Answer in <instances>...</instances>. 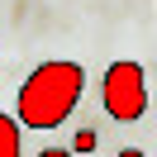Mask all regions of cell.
<instances>
[{
	"label": "cell",
	"mask_w": 157,
	"mask_h": 157,
	"mask_svg": "<svg viewBox=\"0 0 157 157\" xmlns=\"http://www.w3.org/2000/svg\"><path fill=\"white\" fill-rule=\"evenodd\" d=\"M81 90H86V71L81 62H43L29 71V81L19 86V105L14 119L29 128H57L71 109L81 105Z\"/></svg>",
	"instance_id": "cell-1"
},
{
	"label": "cell",
	"mask_w": 157,
	"mask_h": 157,
	"mask_svg": "<svg viewBox=\"0 0 157 157\" xmlns=\"http://www.w3.org/2000/svg\"><path fill=\"white\" fill-rule=\"evenodd\" d=\"M105 109L109 119H119V124H133V119L147 114V71L138 67V62H109L105 71Z\"/></svg>",
	"instance_id": "cell-2"
},
{
	"label": "cell",
	"mask_w": 157,
	"mask_h": 157,
	"mask_svg": "<svg viewBox=\"0 0 157 157\" xmlns=\"http://www.w3.org/2000/svg\"><path fill=\"white\" fill-rule=\"evenodd\" d=\"M0 157H24L19 119H10V114H0Z\"/></svg>",
	"instance_id": "cell-3"
},
{
	"label": "cell",
	"mask_w": 157,
	"mask_h": 157,
	"mask_svg": "<svg viewBox=\"0 0 157 157\" xmlns=\"http://www.w3.org/2000/svg\"><path fill=\"white\" fill-rule=\"evenodd\" d=\"M43 157H71V152H62V147H48V152H43Z\"/></svg>",
	"instance_id": "cell-4"
},
{
	"label": "cell",
	"mask_w": 157,
	"mask_h": 157,
	"mask_svg": "<svg viewBox=\"0 0 157 157\" xmlns=\"http://www.w3.org/2000/svg\"><path fill=\"white\" fill-rule=\"evenodd\" d=\"M119 157H143V152H138V147H124V152H119Z\"/></svg>",
	"instance_id": "cell-5"
}]
</instances>
